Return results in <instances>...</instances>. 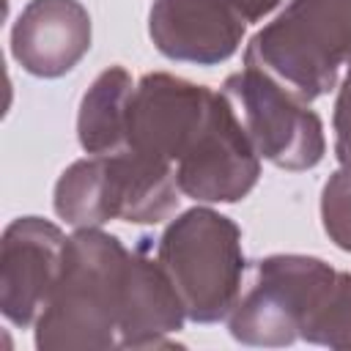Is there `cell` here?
I'll use <instances>...</instances> for the list:
<instances>
[{
  "label": "cell",
  "instance_id": "cell-1",
  "mask_svg": "<svg viewBox=\"0 0 351 351\" xmlns=\"http://www.w3.org/2000/svg\"><path fill=\"white\" fill-rule=\"evenodd\" d=\"M129 250L101 228H77L66 244L63 274L36 321L38 351L118 348Z\"/></svg>",
  "mask_w": 351,
  "mask_h": 351
},
{
  "label": "cell",
  "instance_id": "cell-2",
  "mask_svg": "<svg viewBox=\"0 0 351 351\" xmlns=\"http://www.w3.org/2000/svg\"><path fill=\"white\" fill-rule=\"evenodd\" d=\"M181 200L176 165L134 148L90 154L71 162L55 184V214L71 228H101L110 219L156 225Z\"/></svg>",
  "mask_w": 351,
  "mask_h": 351
},
{
  "label": "cell",
  "instance_id": "cell-3",
  "mask_svg": "<svg viewBox=\"0 0 351 351\" xmlns=\"http://www.w3.org/2000/svg\"><path fill=\"white\" fill-rule=\"evenodd\" d=\"M346 63H351V0H291L244 52V66L261 69L307 104L337 85Z\"/></svg>",
  "mask_w": 351,
  "mask_h": 351
},
{
  "label": "cell",
  "instance_id": "cell-4",
  "mask_svg": "<svg viewBox=\"0 0 351 351\" xmlns=\"http://www.w3.org/2000/svg\"><path fill=\"white\" fill-rule=\"evenodd\" d=\"M156 258L170 274L186 318L217 324L233 310L244 280L239 225L206 206L176 217L156 241Z\"/></svg>",
  "mask_w": 351,
  "mask_h": 351
},
{
  "label": "cell",
  "instance_id": "cell-5",
  "mask_svg": "<svg viewBox=\"0 0 351 351\" xmlns=\"http://www.w3.org/2000/svg\"><path fill=\"white\" fill-rule=\"evenodd\" d=\"M337 269L313 255H269L252 263L250 282L228 313L233 340L244 346H291L329 288Z\"/></svg>",
  "mask_w": 351,
  "mask_h": 351
},
{
  "label": "cell",
  "instance_id": "cell-6",
  "mask_svg": "<svg viewBox=\"0 0 351 351\" xmlns=\"http://www.w3.org/2000/svg\"><path fill=\"white\" fill-rule=\"evenodd\" d=\"M222 93L233 104L261 159L280 170H310L324 159L326 137L318 112L261 69L244 66L230 74Z\"/></svg>",
  "mask_w": 351,
  "mask_h": 351
},
{
  "label": "cell",
  "instance_id": "cell-7",
  "mask_svg": "<svg viewBox=\"0 0 351 351\" xmlns=\"http://www.w3.org/2000/svg\"><path fill=\"white\" fill-rule=\"evenodd\" d=\"M261 178V154L247 137L228 96L214 90L208 115L176 162L181 195L200 203H236Z\"/></svg>",
  "mask_w": 351,
  "mask_h": 351
},
{
  "label": "cell",
  "instance_id": "cell-8",
  "mask_svg": "<svg viewBox=\"0 0 351 351\" xmlns=\"http://www.w3.org/2000/svg\"><path fill=\"white\" fill-rule=\"evenodd\" d=\"M69 236L49 219L16 217L0 239V310L14 326H36L66 263Z\"/></svg>",
  "mask_w": 351,
  "mask_h": 351
},
{
  "label": "cell",
  "instance_id": "cell-9",
  "mask_svg": "<svg viewBox=\"0 0 351 351\" xmlns=\"http://www.w3.org/2000/svg\"><path fill=\"white\" fill-rule=\"evenodd\" d=\"M211 99V88L184 77L165 71L140 77L129 101L126 148L176 165L203 126Z\"/></svg>",
  "mask_w": 351,
  "mask_h": 351
},
{
  "label": "cell",
  "instance_id": "cell-10",
  "mask_svg": "<svg viewBox=\"0 0 351 351\" xmlns=\"http://www.w3.org/2000/svg\"><path fill=\"white\" fill-rule=\"evenodd\" d=\"M244 16L230 0H154L148 36L154 47L178 63L217 66L236 55L244 38Z\"/></svg>",
  "mask_w": 351,
  "mask_h": 351
},
{
  "label": "cell",
  "instance_id": "cell-11",
  "mask_svg": "<svg viewBox=\"0 0 351 351\" xmlns=\"http://www.w3.org/2000/svg\"><path fill=\"white\" fill-rule=\"evenodd\" d=\"M90 14L80 0H30L11 27V55L33 77L69 74L90 49Z\"/></svg>",
  "mask_w": 351,
  "mask_h": 351
},
{
  "label": "cell",
  "instance_id": "cell-12",
  "mask_svg": "<svg viewBox=\"0 0 351 351\" xmlns=\"http://www.w3.org/2000/svg\"><path fill=\"white\" fill-rule=\"evenodd\" d=\"M148 241L151 239H140L129 252L118 348H167L173 346V335L189 321L170 274L159 258L148 252Z\"/></svg>",
  "mask_w": 351,
  "mask_h": 351
},
{
  "label": "cell",
  "instance_id": "cell-13",
  "mask_svg": "<svg viewBox=\"0 0 351 351\" xmlns=\"http://www.w3.org/2000/svg\"><path fill=\"white\" fill-rule=\"evenodd\" d=\"M134 85L137 82L123 66H110L90 82L77 112V137L85 154H115L126 148V121Z\"/></svg>",
  "mask_w": 351,
  "mask_h": 351
},
{
  "label": "cell",
  "instance_id": "cell-14",
  "mask_svg": "<svg viewBox=\"0 0 351 351\" xmlns=\"http://www.w3.org/2000/svg\"><path fill=\"white\" fill-rule=\"evenodd\" d=\"M302 340L337 351L351 348V271H335L302 329Z\"/></svg>",
  "mask_w": 351,
  "mask_h": 351
},
{
  "label": "cell",
  "instance_id": "cell-15",
  "mask_svg": "<svg viewBox=\"0 0 351 351\" xmlns=\"http://www.w3.org/2000/svg\"><path fill=\"white\" fill-rule=\"evenodd\" d=\"M321 222L326 236L346 252H351V165H343L329 176L321 192Z\"/></svg>",
  "mask_w": 351,
  "mask_h": 351
},
{
  "label": "cell",
  "instance_id": "cell-16",
  "mask_svg": "<svg viewBox=\"0 0 351 351\" xmlns=\"http://www.w3.org/2000/svg\"><path fill=\"white\" fill-rule=\"evenodd\" d=\"M332 126H335V156L340 165H351V63L335 99Z\"/></svg>",
  "mask_w": 351,
  "mask_h": 351
},
{
  "label": "cell",
  "instance_id": "cell-17",
  "mask_svg": "<svg viewBox=\"0 0 351 351\" xmlns=\"http://www.w3.org/2000/svg\"><path fill=\"white\" fill-rule=\"evenodd\" d=\"M233 8L244 16V22H261L266 14H271L282 0H230Z\"/></svg>",
  "mask_w": 351,
  "mask_h": 351
}]
</instances>
